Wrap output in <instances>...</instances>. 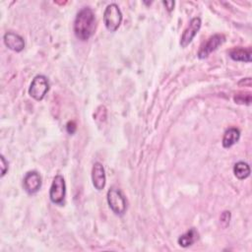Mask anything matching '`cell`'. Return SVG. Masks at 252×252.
Returning a JSON list of instances; mask_svg holds the SVG:
<instances>
[{
  "mask_svg": "<svg viewBox=\"0 0 252 252\" xmlns=\"http://www.w3.org/2000/svg\"><path fill=\"white\" fill-rule=\"evenodd\" d=\"M95 16L94 11L89 7L81 9L74 21V32L78 39L86 41L94 33L95 31Z\"/></svg>",
  "mask_w": 252,
  "mask_h": 252,
  "instance_id": "1",
  "label": "cell"
},
{
  "mask_svg": "<svg viewBox=\"0 0 252 252\" xmlns=\"http://www.w3.org/2000/svg\"><path fill=\"white\" fill-rule=\"evenodd\" d=\"M106 199L110 210L116 216H123L127 210V202L123 192L115 186L108 189L106 194Z\"/></svg>",
  "mask_w": 252,
  "mask_h": 252,
  "instance_id": "2",
  "label": "cell"
},
{
  "mask_svg": "<svg viewBox=\"0 0 252 252\" xmlns=\"http://www.w3.org/2000/svg\"><path fill=\"white\" fill-rule=\"evenodd\" d=\"M122 22V13L118 5L111 3L106 6L103 12V23L109 32H116Z\"/></svg>",
  "mask_w": 252,
  "mask_h": 252,
  "instance_id": "3",
  "label": "cell"
},
{
  "mask_svg": "<svg viewBox=\"0 0 252 252\" xmlns=\"http://www.w3.org/2000/svg\"><path fill=\"white\" fill-rule=\"evenodd\" d=\"M65 196H66L65 179L62 175L57 174L54 176L49 189L50 201L55 205L62 206L64 204Z\"/></svg>",
  "mask_w": 252,
  "mask_h": 252,
  "instance_id": "4",
  "label": "cell"
},
{
  "mask_svg": "<svg viewBox=\"0 0 252 252\" xmlns=\"http://www.w3.org/2000/svg\"><path fill=\"white\" fill-rule=\"evenodd\" d=\"M49 91V81L43 75H36L29 88V94L35 100H42Z\"/></svg>",
  "mask_w": 252,
  "mask_h": 252,
  "instance_id": "5",
  "label": "cell"
},
{
  "mask_svg": "<svg viewBox=\"0 0 252 252\" xmlns=\"http://www.w3.org/2000/svg\"><path fill=\"white\" fill-rule=\"evenodd\" d=\"M225 40V36L222 33H216L208 38V40L200 47L197 56L200 59L207 58L212 52L218 49L220 45H221Z\"/></svg>",
  "mask_w": 252,
  "mask_h": 252,
  "instance_id": "6",
  "label": "cell"
},
{
  "mask_svg": "<svg viewBox=\"0 0 252 252\" xmlns=\"http://www.w3.org/2000/svg\"><path fill=\"white\" fill-rule=\"evenodd\" d=\"M201 25H202V21L199 17H195V18L191 19V21L189 22V25L187 26V28L184 30V32L181 34L180 42H179L181 47L184 48L191 43V41L193 40L195 35L198 33V32L201 28Z\"/></svg>",
  "mask_w": 252,
  "mask_h": 252,
  "instance_id": "7",
  "label": "cell"
},
{
  "mask_svg": "<svg viewBox=\"0 0 252 252\" xmlns=\"http://www.w3.org/2000/svg\"><path fill=\"white\" fill-rule=\"evenodd\" d=\"M42 184V180H41V176L40 174L35 171V170H31L28 171L23 179V186L25 191L28 194H34L36 193Z\"/></svg>",
  "mask_w": 252,
  "mask_h": 252,
  "instance_id": "8",
  "label": "cell"
},
{
  "mask_svg": "<svg viewBox=\"0 0 252 252\" xmlns=\"http://www.w3.org/2000/svg\"><path fill=\"white\" fill-rule=\"evenodd\" d=\"M92 182L94 187L100 191L104 188L105 182H106V176H105V170L103 165L96 161L94 163L92 168Z\"/></svg>",
  "mask_w": 252,
  "mask_h": 252,
  "instance_id": "9",
  "label": "cell"
},
{
  "mask_svg": "<svg viewBox=\"0 0 252 252\" xmlns=\"http://www.w3.org/2000/svg\"><path fill=\"white\" fill-rule=\"evenodd\" d=\"M3 40L5 45L15 52H21L25 48L24 38L14 32H7L3 36Z\"/></svg>",
  "mask_w": 252,
  "mask_h": 252,
  "instance_id": "10",
  "label": "cell"
},
{
  "mask_svg": "<svg viewBox=\"0 0 252 252\" xmlns=\"http://www.w3.org/2000/svg\"><path fill=\"white\" fill-rule=\"evenodd\" d=\"M229 57L234 61H240V62H251V55L252 50L251 47H234L231 48L228 52Z\"/></svg>",
  "mask_w": 252,
  "mask_h": 252,
  "instance_id": "11",
  "label": "cell"
},
{
  "mask_svg": "<svg viewBox=\"0 0 252 252\" xmlns=\"http://www.w3.org/2000/svg\"><path fill=\"white\" fill-rule=\"evenodd\" d=\"M239 138H240V131L238 128H235V127L228 128L224 132L221 140L222 147L225 149L230 148L231 146H233L235 143L239 141Z\"/></svg>",
  "mask_w": 252,
  "mask_h": 252,
  "instance_id": "12",
  "label": "cell"
},
{
  "mask_svg": "<svg viewBox=\"0 0 252 252\" xmlns=\"http://www.w3.org/2000/svg\"><path fill=\"white\" fill-rule=\"evenodd\" d=\"M198 238H199L198 231L194 227H192L189 230H187L185 233L180 235L178 237L177 242L181 247L186 248L193 245L198 240Z\"/></svg>",
  "mask_w": 252,
  "mask_h": 252,
  "instance_id": "13",
  "label": "cell"
},
{
  "mask_svg": "<svg viewBox=\"0 0 252 252\" xmlns=\"http://www.w3.org/2000/svg\"><path fill=\"white\" fill-rule=\"evenodd\" d=\"M233 173L239 180H243L250 175V166L247 162L238 161L233 166Z\"/></svg>",
  "mask_w": 252,
  "mask_h": 252,
  "instance_id": "14",
  "label": "cell"
},
{
  "mask_svg": "<svg viewBox=\"0 0 252 252\" xmlns=\"http://www.w3.org/2000/svg\"><path fill=\"white\" fill-rule=\"evenodd\" d=\"M233 100L238 103V104H247L249 105L252 100V96L250 93H244V92H239L234 94Z\"/></svg>",
  "mask_w": 252,
  "mask_h": 252,
  "instance_id": "15",
  "label": "cell"
},
{
  "mask_svg": "<svg viewBox=\"0 0 252 252\" xmlns=\"http://www.w3.org/2000/svg\"><path fill=\"white\" fill-rule=\"evenodd\" d=\"M230 219H231V214L229 211H223L220 215V224L223 228L227 227L229 222H230Z\"/></svg>",
  "mask_w": 252,
  "mask_h": 252,
  "instance_id": "16",
  "label": "cell"
},
{
  "mask_svg": "<svg viewBox=\"0 0 252 252\" xmlns=\"http://www.w3.org/2000/svg\"><path fill=\"white\" fill-rule=\"evenodd\" d=\"M9 168V162L5 159V157L1 155V176H4Z\"/></svg>",
  "mask_w": 252,
  "mask_h": 252,
  "instance_id": "17",
  "label": "cell"
},
{
  "mask_svg": "<svg viewBox=\"0 0 252 252\" xmlns=\"http://www.w3.org/2000/svg\"><path fill=\"white\" fill-rule=\"evenodd\" d=\"M66 130L70 135H73L77 130V125H76L75 121H69L66 124Z\"/></svg>",
  "mask_w": 252,
  "mask_h": 252,
  "instance_id": "18",
  "label": "cell"
},
{
  "mask_svg": "<svg viewBox=\"0 0 252 252\" xmlns=\"http://www.w3.org/2000/svg\"><path fill=\"white\" fill-rule=\"evenodd\" d=\"M162 4L165 6V8H166V10L168 12H171L173 10V8H174L175 2L174 1H163Z\"/></svg>",
  "mask_w": 252,
  "mask_h": 252,
  "instance_id": "19",
  "label": "cell"
},
{
  "mask_svg": "<svg viewBox=\"0 0 252 252\" xmlns=\"http://www.w3.org/2000/svg\"><path fill=\"white\" fill-rule=\"evenodd\" d=\"M239 86L241 85H245L246 87H251V78H244L242 79L239 83H238Z\"/></svg>",
  "mask_w": 252,
  "mask_h": 252,
  "instance_id": "20",
  "label": "cell"
}]
</instances>
